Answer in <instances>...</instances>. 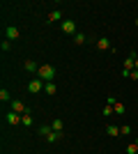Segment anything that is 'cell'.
Returning <instances> with one entry per match:
<instances>
[{
	"label": "cell",
	"instance_id": "cb8c5ba5",
	"mask_svg": "<svg viewBox=\"0 0 138 154\" xmlns=\"http://www.w3.org/2000/svg\"><path fill=\"white\" fill-rule=\"evenodd\" d=\"M129 78H131V81H138V69H133L131 74H129Z\"/></svg>",
	"mask_w": 138,
	"mask_h": 154
},
{
	"label": "cell",
	"instance_id": "6da1fadb",
	"mask_svg": "<svg viewBox=\"0 0 138 154\" xmlns=\"http://www.w3.org/2000/svg\"><path fill=\"white\" fill-rule=\"evenodd\" d=\"M37 76H39L44 83H51L53 78H55V67H53V64H39V71H37Z\"/></svg>",
	"mask_w": 138,
	"mask_h": 154
},
{
	"label": "cell",
	"instance_id": "7402d4cb",
	"mask_svg": "<svg viewBox=\"0 0 138 154\" xmlns=\"http://www.w3.org/2000/svg\"><path fill=\"white\" fill-rule=\"evenodd\" d=\"M113 113H115V110H113V106H108V103H106V106H104V115L108 117V115H113Z\"/></svg>",
	"mask_w": 138,
	"mask_h": 154
},
{
	"label": "cell",
	"instance_id": "7c38bea8",
	"mask_svg": "<svg viewBox=\"0 0 138 154\" xmlns=\"http://www.w3.org/2000/svg\"><path fill=\"white\" fill-rule=\"evenodd\" d=\"M60 19H62V12H60V9H55V12H51L48 16H46V21H51V23L53 21H60Z\"/></svg>",
	"mask_w": 138,
	"mask_h": 154
},
{
	"label": "cell",
	"instance_id": "8992f818",
	"mask_svg": "<svg viewBox=\"0 0 138 154\" xmlns=\"http://www.w3.org/2000/svg\"><path fill=\"white\" fill-rule=\"evenodd\" d=\"M12 110H14V113H19V115H26V113H28V106L23 101H12Z\"/></svg>",
	"mask_w": 138,
	"mask_h": 154
},
{
	"label": "cell",
	"instance_id": "5bb4252c",
	"mask_svg": "<svg viewBox=\"0 0 138 154\" xmlns=\"http://www.w3.org/2000/svg\"><path fill=\"white\" fill-rule=\"evenodd\" d=\"M74 44L83 46V44H85V35H83V32H76V35H74Z\"/></svg>",
	"mask_w": 138,
	"mask_h": 154
},
{
	"label": "cell",
	"instance_id": "277c9868",
	"mask_svg": "<svg viewBox=\"0 0 138 154\" xmlns=\"http://www.w3.org/2000/svg\"><path fill=\"white\" fill-rule=\"evenodd\" d=\"M62 32L65 35H76V23L72 19H65L62 21Z\"/></svg>",
	"mask_w": 138,
	"mask_h": 154
},
{
	"label": "cell",
	"instance_id": "7a4b0ae2",
	"mask_svg": "<svg viewBox=\"0 0 138 154\" xmlns=\"http://www.w3.org/2000/svg\"><path fill=\"white\" fill-rule=\"evenodd\" d=\"M44 85H46V83L41 81V78H32V81L28 83V92H30V94H39Z\"/></svg>",
	"mask_w": 138,
	"mask_h": 154
},
{
	"label": "cell",
	"instance_id": "ffe728a7",
	"mask_svg": "<svg viewBox=\"0 0 138 154\" xmlns=\"http://www.w3.org/2000/svg\"><path fill=\"white\" fill-rule=\"evenodd\" d=\"M0 101H9V92H7L5 88L0 90Z\"/></svg>",
	"mask_w": 138,
	"mask_h": 154
},
{
	"label": "cell",
	"instance_id": "9a60e30c",
	"mask_svg": "<svg viewBox=\"0 0 138 154\" xmlns=\"http://www.w3.org/2000/svg\"><path fill=\"white\" fill-rule=\"evenodd\" d=\"M51 129H53V131H60V134H62V120H53V122H51Z\"/></svg>",
	"mask_w": 138,
	"mask_h": 154
},
{
	"label": "cell",
	"instance_id": "3957f363",
	"mask_svg": "<svg viewBox=\"0 0 138 154\" xmlns=\"http://www.w3.org/2000/svg\"><path fill=\"white\" fill-rule=\"evenodd\" d=\"M21 37V32L16 26H7L5 28V39H9V42H16V39Z\"/></svg>",
	"mask_w": 138,
	"mask_h": 154
},
{
	"label": "cell",
	"instance_id": "d4e9b609",
	"mask_svg": "<svg viewBox=\"0 0 138 154\" xmlns=\"http://www.w3.org/2000/svg\"><path fill=\"white\" fill-rule=\"evenodd\" d=\"M133 69H138V58H136V67H133Z\"/></svg>",
	"mask_w": 138,
	"mask_h": 154
},
{
	"label": "cell",
	"instance_id": "52a82bcc",
	"mask_svg": "<svg viewBox=\"0 0 138 154\" xmlns=\"http://www.w3.org/2000/svg\"><path fill=\"white\" fill-rule=\"evenodd\" d=\"M97 48H99V51H113L111 39H108V37H101V39L97 42Z\"/></svg>",
	"mask_w": 138,
	"mask_h": 154
},
{
	"label": "cell",
	"instance_id": "e0dca14e",
	"mask_svg": "<svg viewBox=\"0 0 138 154\" xmlns=\"http://www.w3.org/2000/svg\"><path fill=\"white\" fill-rule=\"evenodd\" d=\"M23 127H32V117H30V113H26V115H23Z\"/></svg>",
	"mask_w": 138,
	"mask_h": 154
},
{
	"label": "cell",
	"instance_id": "2e32d148",
	"mask_svg": "<svg viewBox=\"0 0 138 154\" xmlns=\"http://www.w3.org/2000/svg\"><path fill=\"white\" fill-rule=\"evenodd\" d=\"M51 131H53V129L48 127V124H41V127H39V136H44V138H46L48 134H51Z\"/></svg>",
	"mask_w": 138,
	"mask_h": 154
},
{
	"label": "cell",
	"instance_id": "8fae6325",
	"mask_svg": "<svg viewBox=\"0 0 138 154\" xmlns=\"http://www.w3.org/2000/svg\"><path fill=\"white\" fill-rule=\"evenodd\" d=\"M106 134L113 136V138H118V136H120V127H115V124H108V127H106Z\"/></svg>",
	"mask_w": 138,
	"mask_h": 154
},
{
	"label": "cell",
	"instance_id": "30bf717a",
	"mask_svg": "<svg viewBox=\"0 0 138 154\" xmlns=\"http://www.w3.org/2000/svg\"><path fill=\"white\" fill-rule=\"evenodd\" d=\"M44 92H46L48 97H53L55 92H58V85H55V83L51 81V83H46V85H44Z\"/></svg>",
	"mask_w": 138,
	"mask_h": 154
},
{
	"label": "cell",
	"instance_id": "9c48e42d",
	"mask_svg": "<svg viewBox=\"0 0 138 154\" xmlns=\"http://www.w3.org/2000/svg\"><path fill=\"white\" fill-rule=\"evenodd\" d=\"M62 138H65V134H60V131H51V134L46 136L48 143H58V140H62Z\"/></svg>",
	"mask_w": 138,
	"mask_h": 154
},
{
	"label": "cell",
	"instance_id": "ac0fdd59",
	"mask_svg": "<svg viewBox=\"0 0 138 154\" xmlns=\"http://www.w3.org/2000/svg\"><path fill=\"white\" fill-rule=\"evenodd\" d=\"M127 152H129V154H138V143H131V145H127Z\"/></svg>",
	"mask_w": 138,
	"mask_h": 154
},
{
	"label": "cell",
	"instance_id": "d6986e66",
	"mask_svg": "<svg viewBox=\"0 0 138 154\" xmlns=\"http://www.w3.org/2000/svg\"><path fill=\"white\" fill-rule=\"evenodd\" d=\"M0 48H2V51H9V48H12V42H9V39H2Z\"/></svg>",
	"mask_w": 138,
	"mask_h": 154
},
{
	"label": "cell",
	"instance_id": "5b68a950",
	"mask_svg": "<svg viewBox=\"0 0 138 154\" xmlns=\"http://www.w3.org/2000/svg\"><path fill=\"white\" fill-rule=\"evenodd\" d=\"M7 122L12 124V127H16V124H21V122H23V115H19V113L9 110V113H7Z\"/></svg>",
	"mask_w": 138,
	"mask_h": 154
},
{
	"label": "cell",
	"instance_id": "ba28073f",
	"mask_svg": "<svg viewBox=\"0 0 138 154\" xmlns=\"http://www.w3.org/2000/svg\"><path fill=\"white\" fill-rule=\"evenodd\" d=\"M23 69L32 74V71H39V64L35 62V60H26V62H23Z\"/></svg>",
	"mask_w": 138,
	"mask_h": 154
},
{
	"label": "cell",
	"instance_id": "603a6c76",
	"mask_svg": "<svg viewBox=\"0 0 138 154\" xmlns=\"http://www.w3.org/2000/svg\"><path fill=\"white\" fill-rule=\"evenodd\" d=\"M106 103H108V106H115V103H118V99H115V97H106Z\"/></svg>",
	"mask_w": 138,
	"mask_h": 154
},
{
	"label": "cell",
	"instance_id": "44dd1931",
	"mask_svg": "<svg viewBox=\"0 0 138 154\" xmlns=\"http://www.w3.org/2000/svg\"><path fill=\"white\" fill-rule=\"evenodd\" d=\"M129 134H131V127H127V124L120 127V136H129Z\"/></svg>",
	"mask_w": 138,
	"mask_h": 154
},
{
	"label": "cell",
	"instance_id": "4fadbf2b",
	"mask_svg": "<svg viewBox=\"0 0 138 154\" xmlns=\"http://www.w3.org/2000/svg\"><path fill=\"white\" fill-rule=\"evenodd\" d=\"M113 110H115V115H124V110H127V106L122 101H118L115 106H113Z\"/></svg>",
	"mask_w": 138,
	"mask_h": 154
}]
</instances>
